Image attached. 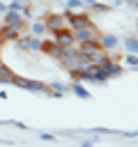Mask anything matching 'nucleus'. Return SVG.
I'll list each match as a JSON object with an SVG mask.
<instances>
[{
    "label": "nucleus",
    "instance_id": "f257e3e1",
    "mask_svg": "<svg viewBox=\"0 0 138 147\" xmlns=\"http://www.w3.org/2000/svg\"><path fill=\"white\" fill-rule=\"evenodd\" d=\"M12 85H16V87H21V90H25V92H34V94H44V92H46V83H44V80L25 78V76H18V74H14Z\"/></svg>",
    "mask_w": 138,
    "mask_h": 147
},
{
    "label": "nucleus",
    "instance_id": "f03ea898",
    "mask_svg": "<svg viewBox=\"0 0 138 147\" xmlns=\"http://www.w3.org/2000/svg\"><path fill=\"white\" fill-rule=\"evenodd\" d=\"M64 21H67V28H83V25H87L90 21H92V14L87 11V9H78V11H69V9H64Z\"/></svg>",
    "mask_w": 138,
    "mask_h": 147
},
{
    "label": "nucleus",
    "instance_id": "7ed1b4c3",
    "mask_svg": "<svg viewBox=\"0 0 138 147\" xmlns=\"http://www.w3.org/2000/svg\"><path fill=\"white\" fill-rule=\"evenodd\" d=\"M71 34H74V41H76V44H80V41L99 39L101 30L94 25V21H90V23H87V25H83V28H74V30H71Z\"/></svg>",
    "mask_w": 138,
    "mask_h": 147
},
{
    "label": "nucleus",
    "instance_id": "20e7f679",
    "mask_svg": "<svg viewBox=\"0 0 138 147\" xmlns=\"http://www.w3.org/2000/svg\"><path fill=\"white\" fill-rule=\"evenodd\" d=\"M0 18H2V23H5V25H12V28H16V30H21V32H23V30H25V25H28V21L21 16V11H18V9H9V7H7V9H5V14H2Z\"/></svg>",
    "mask_w": 138,
    "mask_h": 147
},
{
    "label": "nucleus",
    "instance_id": "39448f33",
    "mask_svg": "<svg viewBox=\"0 0 138 147\" xmlns=\"http://www.w3.org/2000/svg\"><path fill=\"white\" fill-rule=\"evenodd\" d=\"M44 23H46V30H48V32L60 30V28H64V25H67L64 14H60V11H51V14H46V16H44Z\"/></svg>",
    "mask_w": 138,
    "mask_h": 147
},
{
    "label": "nucleus",
    "instance_id": "423d86ee",
    "mask_svg": "<svg viewBox=\"0 0 138 147\" xmlns=\"http://www.w3.org/2000/svg\"><path fill=\"white\" fill-rule=\"evenodd\" d=\"M51 34H53L51 39H53L55 44H60V46H71V44H76V41H74V34H71V28H67V25L60 28V30H53Z\"/></svg>",
    "mask_w": 138,
    "mask_h": 147
},
{
    "label": "nucleus",
    "instance_id": "0eeeda50",
    "mask_svg": "<svg viewBox=\"0 0 138 147\" xmlns=\"http://www.w3.org/2000/svg\"><path fill=\"white\" fill-rule=\"evenodd\" d=\"M87 74L92 78L94 85H106L108 83V74H106V67L103 64H90L87 67Z\"/></svg>",
    "mask_w": 138,
    "mask_h": 147
},
{
    "label": "nucleus",
    "instance_id": "6e6552de",
    "mask_svg": "<svg viewBox=\"0 0 138 147\" xmlns=\"http://www.w3.org/2000/svg\"><path fill=\"white\" fill-rule=\"evenodd\" d=\"M41 53L48 55V57H53V60H60L62 57V46L55 44L53 39H44L41 41Z\"/></svg>",
    "mask_w": 138,
    "mask_h": 147
},
{
    "label": "nucleus",
    "instance_id": "1a4fd4ad",
    "mask_svg": "<svg viewBox=\"0 0 138 147\" xmlns=\"http://www.w3.org/2000/svg\"><path fill=\"white\" fill-rule=\"evenodd\" d=\"M99 44H101V48L103 51H115L117 46H120V37L117 34H99Z\"/></svg>",
    "mask_w": 138,
    "mask_h": 147
},
{
    "label": "nucleus",
    "instance_id": "9d476101",
    "mask_svg": "<svg viewBox=\"0 0 138 147\" xmlns=\"http://www.w3.org/2000/svg\"><path fill=\"white\" fill-rule=\"evenodd\" d=\"M69 92H74L78 99H85V101L92 96V92H90V90L85 87V83H80V80H71V83H69Z\"/></svg>",
    "mask_w": 138,
    "mask_h": 147
},
{
    "label": "nucleus",
    "instance_id": "9b49d317",
    "mask_svg": "<svg viewBox=\"0 0 138 147\" xmlns=\"http://www.w3.org/2000/svg\"><path fill=\"white\" fill-rule=\"evenodd\" d=\"M103 67H106L108 78H120V76L124 74V64H122V62H106Z\"/></svg>",
    "mask_w": 138,
    "mask_h": 147
},
{
    "label": "nucleus",
    "instance_id": "f8f14e48",
    "mask_svg": "<svg viewBox=\"0 0 138 147\" xmlns=\"http://www.w3.org/2000/svg\"><path fill=\"white\" fill-rule=\"evenodd\" d=\"M28 32L30 34H46L48 30H46V23H44V18H34V21H30V28H28Z\"/></svg>",
    "mask_w": 138,
    "mask_h": 147
},
{
    "label": "nucleus",
    "instance_id": "ddd939ff",
    "mask_svg": "<svg viewBox=\"0 0 138 147\" xmlns=\"http://www.w3.org/2000/svg\"><path fill=\"white\" fill-rule=\"evenodd\" d=\"M12 78H14V69L2 62L0 64V85H12Z\"/></svg>",
    "mask_w": 138,
    "mask_h": 147
},
{
    "label": "nucleus",
    "instance_id": "4468645a",
    "mask_svg": "<svg viewBox=\"0 0 138 147\" xmlns=\"http://www.w3.org/2000/svg\"><path fill=\"white\" fill-rule=\"evenodd\" d=\"M0 32H2V39L5 41H14L18 34H21V30H16V28H12V25H0Z\"/></svg>",
    "mask_w": 138,
    "mask_h": 147
},
{
    "label": "nucleus",
    "instance_id": "2eb2a0df",
    "mask_svg": "<svg viewBox=\"0 0 138 147\" xmlns=\"http://www.w3.org/2000/svg\"><path fill=\"white\" fill-rule=\"evenodd\" d=\"M28 44H30V32H28V34H23V32H21V34L14 39V46H16V51L30 53V51H28Z\"/></svg>",
    "mask_w": 138,
    "mask_h": 147
},
{
    "label": "nucleus",
    "instance_id": "dca6fc26",
    "mask_svg": "<svg viewBox=\"0 0 138 147\" xmlns=\"http://www.w3.org/2000/svg\"><path fill=\"white\" fill-rule=\"evenodd\" d=\"M110 9H113L110 5H106V2H97V0L87 7V11H90V14H108Z\"/></svg>",
    "mask_w": 138,
    "mask_h": 147
},
{
    "label": "nucleus",
    "instance_id": "f3484780",
    "mask_svg": "<svg viewBox=\"0 0 138 147\" xmlns=\"http://www.w3.org/2000/svg\"><path fill=\"white\" fill-rule=\"evenodd\" d=\"M41 37L39 34H30V44H28V51L30 53H41Z\"/></svg>",
    "mask_w": 138,
    "mask_h": 147
},
{
    "label": "nucleus",
    "instance_id": "a211bd4d",
    "mask_svg": "<svg viewBox=\"0 0 138 147\" xmlns=\"http://www.w3.org/2000/svg\"><path fill=\"white\" fill-rule=\"evenodd\" d=\"M87 57H90L92 64H106V62H108V60H106V51H101V48L94 51V53H90Z\"/></svg>",
    "mask_w": 138,
    "mask_h": 147
},
{
    "label": "nucleus",
    "instance_id": "6ab92c4d",
    "mask_svg": "<svg viewBox=\"0 0 138 147\" xmlns=\"http://www.w3.org/2000/svg\"><path fill=\"white\" fill-rule=\"evenodd\" d=\"M124 51L126 53H138V37H124Z\"/></svg>",
    "mask_w": 138,
    "mask_h": 147
},
{
    "label": "nucleus",
    "instance_id": "aec40b11",
    "mask_svg": "<svg viewBox=\"0 0 138 147\" xmlns=\"http://www.w3.org/2000/svg\"><path fill=\"white\" fill-rule=\"evenodd\" d=\"M64 2V9H69V11H78V9H85V5L80 2V0H62Z\"/></svg>",
    "mask_w": 138,
    "mask_h": 147
},
{
    "label": "nucleus",
    "instance_id": "412c9836",
    "mask_svg": "<svg viewBox=\"0 0 138 147\" xmlns=\"http://www.w3.org/2000/svg\"><path fill=\"white\" fill-rule=\"evenodd\" d=\"M122 60H124V64H129L131 69H138V55H136V53H126V55H122Z\"/></svg>",
    "mask_w": 138,
    "mask_h": 147
},
{
    "label": "nucleus",
    "instance_id": "4be33fe9",
    "mask_svg": "<svg viewBox=\"0 0 138 147\" xmlns=\"http://www.w3.org/2000/svg\"><path fill=\"white\" fill-rule=\"evenodd\" d=\"M48 87H51V90H55V92H62V94H67V92H69V85H67V83H60V80L48 83Z\"/></svg>",
    "mask_w": 138,
    "mask_h": 147
},
{
    "label": "nucleus",
    "instance_id": "5701e85b",
    "mask_svg": "<svg viewBox=\"0 0 138 147\" xmlns=\"http://www.w3.org/2000/svg\"><path fill=\"white\" fill-rule=\"evenodd\" d=\"M28 5H30V0H12L7 7H9V9H18V11H21V9H23V7H28Z\"/></svg>",
    "mask_w": 138,
    "mask_h": 147
},
{
    "label": "nucleus",
    "instance_id": "b1692460",
    "mask_svg": "<svg viewBox=\"0 0 138 147\" xmlns=\"http://www.w3.org/2000/svg\"><path fill=\"white\" fill-rule=\"evenodd\" d=\"M106 60L108 62H122V55L117 53V48L115 51H106Z\"/></svg>",
    "mask_w": 138,
    "mask_h": 147
},
{
    "label": "nucleus",
    "instance_id": "393cba45",
    "mask_svg": "<svg viewBox=\"0 0 138 147\" xmlns=\"http://www.w3.org/2000/svg\"><path fill=\"white\" fill-rule=\"evenodd\" d=\"M21 16H23L25 21H32V18H34V14H32V5L23 7V9H21Z\"/></svg>",
    "mask_w": 138,
    "mask_h": 147
},
{
    "label": "nucleus",
    "instance_id": "a878e982",
    "mask_svg": "<svg viewBox=\"0 0 138 147\" xmlns=\"http://www.w3.org/2000/svg\"><path fill=\"white\" fill-rule=\"evenodd\" d=\"M7 124H12V126H16V129H21V131H25L28 126L23 124V122H18V119H7Z\"/></svg>",
    "mask_w": 138,
    "mask_h": 147
},
{
    "label": "nucleus",
    "instance_id": "bb28decb",
    "mask_svg": "<svg viewBox=\"0 0 138 147\" xmlns=\"http://www.w3.org/2000/svg\"><path fill=\"white\" fill-rule=\"evenodd\" d=\"M39 138H41V140H53L55 136H53V133H39Z\"/></svg>",
    "mask_w": 138,
    "mask_h": 147
},
{
    "label": "nucleus",
    "instance_id": "cd10ccee",
    "mask_svg": "<svg viewBox=\"0 0 138 147\" xmlns=\"http://www.w3.org/2000/svg\"><path fill=\"white\" fill-rule=\"evenodd\" d=\"M122 5H124V0H113V5H110V7H122Z\"/></svg>",
    "mask_w": 138,
    "mask_h": 147
},
{
    "label": "nucleus",
    "instance_id": "c85d7f7f",
    "mask_svg": "<svg viewBox=\"0 0 138 147\" xmlns=\"http://www.w3.org/2000/svg\"><path fill=\"white\" fill-rule=\"evenodd\" d=\"M5 9H7V5H5V2H2V0H0V16H2V14H5Z\"/></svg>",
    "mask_w": 138,
    "mask_h": 147
},
{
    "label": "nucleus",
    "instance_id": "c756f323",
    "mask_svg": "<svg viewBox=\"0 0 138 147\" xmlns=\"http://www.w3.org/2000/svg\"><path fill=\"white\" fill-rule=\"evenodd\" d=\"M136 2H138V0H124V5H129V7H133Z\"/></svg>",
    "mask_w": 138,
    "mask_h": 147
},
{
    "label": "nucleus",
    "instance_id": "7c9ffc66",
    "mask_svg": "<svg viewBox=\"0 0 138 147\" xmlns=\"http://www.w3.org/2000/svg\"><path fill=\"white\" fill-rule=\"evenodd\" d=\"M80 2H83V5H85V7H90V5H92V2H94V0H80Z\"/></svg>",
    "mask_w": 138,
    "mask_h": 147
},
{
    "label": "nucleus",
    "instance_id": "2f4dec72",
    "mask_svg": "<svg viewBox=\"0 0 138 147\" xmlns=\"http://www.w3.org/2000/svg\"><path fill=\"white\" fill-rule=\"evenodd\" d=\"M5 44H7V41H5V39H2V32H0V48H2V46H5Z\"/></svg>",
    "mask_w": 138,
    "mask_h": 147
},
{
    "label": "nucleus",
    "instance_id": "473e14b6",
    "mask_svg": "<svg viewBox=\"0 0 138 147\" xmlns=\"http://www.w3.org/2000/svg\"><path fill=\"white\" fill-rule=\"evenodd\" d=\"M2 124H7V119H0V126H2Z\"/></svg>",
    "mask_w": 138,
    "mask_h": 147
},
{
    "label": "nucleus",
    "instance_id": "72a5a7b5",
    "mask_svg": "<svg viewBox=\"0 0 138 147\" xmlns=\"http://www.w3.org/2000/svg\"><path fill=\"white\" fill-rule=\"evenodd\" d=\"M133 9H136V11H138V2H136V5H133Z\"/></svg>",
    "mask_w": 138,
    "mask_h": 147
},
{
    "label": "nucleus",
    "instance_id": "f704fd0d",
    "mask_svg": "<svg viewBox=\"0 0 138 147\" xmlns=\"http://www.w3.org/2000/svg\"><path fill=\"white\" fill-rule=\"evenodd\" d=\"M136 71H138V69H136Z\"/></svg>",
    "mask_w": 138,
    "mask_h": 147
}]
</instances>
